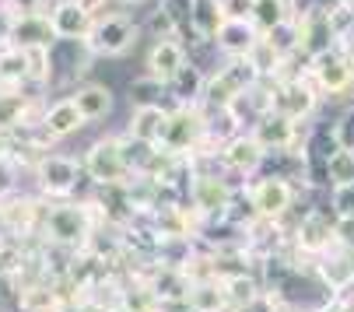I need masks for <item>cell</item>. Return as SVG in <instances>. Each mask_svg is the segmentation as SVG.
<instances>
[{"label":"cell","instance_id":"2e32d148","mask_svg":"<svg viewBox=\"0 0 354 312\" xmlns=\"http://www.w3.org/2000/svg\"><path fill=\"white\" fill-rule=\"evenodd\" d=\"M81 127H84V116L77 113V106H74L71 98L53 102V106L46 109V116H42V134H46L49 140H64V137L77 134Z\"/></svg>","mask_w":354,"mask_h":312},{"label":"cell","instance_id":"d6986e66","mask_svg":"<svg viewBox=\"0 0 354 312\" xmlns=\"http://www.w3.org/2000/svg\"><path fill=\"white\" fill-rule=\"evenodd\" d=\"M189 309L193 312H232L228 305V291H225V281H200V284H189V295H186Z\"/></svg>","mask_w":354,"mask_h":312},{"label":"cell","instance_id":"9c48e42d","mask_svg":"<svg viewBox=\"0 0 354 312\" xmlns=\"http://www.w3.org/2000/svg\"><path fill=\"white\" fill-rule=\"evenodd\" d=\"M218 162L225 172H235V176H252V172H260L263 162H267V151L260 147V140L252 137L249 130L242 134H232L225 144H221V154H218Z\"/></svg>","mask_w":354,"mask_h":312},{"label":"cell","instance_id":"ffe728a7","mask_svg":"<svg viewBox=\"0 0 354 312\" xmlns=\"http://www.w3.org/2000/svg\"><path fill=\"white\" fill-rule=\"evenodd\" d=\"M295 18V8L291 0H257V15H252V25H257L263 35L274 32L277 25L291 21Z\"/></svg>","mask_w":354,"mask_h":312},{"label":"cell","instance_id":"52a82bcc","mask_svg":"<svg viewBox=\"0 0 354 312\" xmlns=\"http://www.w3.org/2000/svg\"><path fill=\"white\" fill-rule=\"evenodd\" d=\"M249 134L260 140V147H263L267 154L295 151L301 140H306V130H301V123H295V120H288V116H281V113H274V109L252 123Z\"/></svg>","mask_w":354,"mask_h":312},{"label":"cell","instance_id":"277c9868","mask_svg":"<svg viewBox=\"0 0 354 312\" xmlns=\"http://www.w3.org/2000/svg\"><path fill=\"white\" fill-rule=\"evenodd\" d=\"M32 172H35V183H39V193H42V196H49V200H67V196L77 190V183H81V176H84V165L74 158V154L49 151V154H42V158L32 165Z\"/></svg>","mask_w":354,"mask_h":312},{"label":"cell","instance_id":"484cf974","mask_svg":"<svg viewBox=\"0 0 354 312\" xmlns=\"http://www.w3.org/2000/svg\"><path fill=\"white\" fill-rule=\"evenodd\" d=\"M333 130H337V140H340V147H347V151H354V102L340 113V120L333 123Z\"/></svg>","mask_w":354,"mask_h":312},{"label":"cell","instance_id":"4fadbf2b","mask_svg":"<svg viewBox=\"0 0 354 312\" xmlns=\"http://www.w3.org/2000/svg\"><path fill=\"white\" fill-rule=\"evenodd\" d=\"M260 39H263V32L252 21H225L218 39H214V46L221 49L228 60H249L252 49L260 46Z\"/></svg>","mask_w":354,"mask_h":312},{"label":"cell","instance_id":"30bf717a","mask_svg":"<svg viewBox=\"0 0 354 312\" xmlns=\"http://www.w3.org/2000/svg\"><path fill=\"white\" fill-rule=\"evenodd\" d=\"M169 116H172V109H165L162 102L158 106H133L130 123H127V140L137 147H162Z\"/></svg>","mask_w":354,"mask_h":312},{"label":"cell","instance_id":"7402d4cb","mask_svg":"<svg viewBox=\"0 0 354 312\" xmlns=\"http://www.w3.org/2000/svg\"><path fill=\"white\" fill-rule=\"evenodd\" d=\"M25 60H28V84H46L53 77V46L25 49Z\"/></svg>","mask_w":354,"mask_h":312},{"label":"cell","instance_id":"44dd1931","mask_svg":"<svg viewBox=\"0 0 354 312\" xmlns=\"http://www.w3.org/2000/svg\"><path fill=\"white\" fill-rule=\"evenodd\" d=\"M351 183H354V151L340 147L326 162V186L337 190V186H351Z\"/></svg>","mask_w":354,"mask_h":312},{"label":"cell","instance_id":"cb8c5ba5","mask_svg":"<svg viewBox=\"0 0 354 312\" xmlns=\"http://www.w3.org/2000/svg\"><path fill=\"white\" fill-rule=\"evenodd\" d=\"M330 211L337 218H354V183L330 190Z\"/></svg>","mask_w":354,"mask_h":312},{"label":"cell","instance_id":"8992f818","mask_svg":"<svg viewBox=\"0 0 354 312\" xmlns=\"http://www.w3.org/2000/svg\"><path fill=\"white\" fill-rule=\"evenodd\" d=\"M309 77H313V84L319 88L323 98H344V95L354 91V71H351V64H347V57H344L340 46L313 60Z\"/></svg>","mask_w":354,"mask_h":312},{"label":"cell","instance_id":"603a6c76","mask_svg":"<svg viewBox=\"0 0 354 312\" xmlns=\"http://www.w3.org/2000/svg\"><path fill=\"white\" fill-rule=\"evenodd\" d=\"M57 0H0V8H4L11 18H21V15H49Z\"/></svg>","mask_w":354,"mask_h":312},{"label":"cell","instance_id":"f1b7e54d","mask_svg":"<svg viewBox=\"0 0 354 312\" xmlns=\"http://www.w3.org/2000/svg\"><path fill=\"white\" fill-rule=\"evenodd\" d=\"M337 8H347V11H354V0H337Z\"/></svg>","mask_w":354,"mask_h":312},{"label":"cell","instance_id":"e0dca14e","mask_svg":"<svg viewBox=\"0 0 354 312\" xmlns=\"http://www.w3.org/2000/svg\"><path fill=\"white\" fill-rule=\"evenodd\" d=\"M225 11H221V0H193V11H189V32L200 42H214L221 25H225Z\"/></svg>","mask_w":354,"mask_h":312},{"label":"cell","instance_id":"ba28073f","mask_svg":"<svg viewBox=\"0 0 354 312\" xmlns=\"http://www.w3.org/2000/svg\"><path fill=\"white\" fill-rule=\"evenodd\" d=\"M319 88L313 84V77H301V81H288V84H274V113L295 120V123H306L316 109H319Z\"/></svg>","mask_w":354,"mask_h":312},{"label":"cell","instance_id":"5bb4252c","mask_svg":"<svg viewBox=\"0 0 354 312\" xmlns=\"http://www.w3.org/2000/svg\"><path fill=\"white\" fill-rule=\"evenodd\" d=\"M8 46H18V49L57 46V32H53V25H49V15H21V18H11Z\"/></svg>","mask_w":354,"mask_h":312},{"label":"cell","instance_id":"7c38bea8","mask_svg":"<svg viewBox=\"0 0 354 312\" xmlns=\"http://www.w3.org/2000/svg\"><path fill=\"white\" fill-rule=\"evenodd\" d=\"M49 25L57 32V42H77L81 46L88 39L95 18L77 8V0H57V4L49 8Z\"/></svg>","mask_w":354,"mask_h":312},{"label":"cell","instance_id":"7a4b0ae2","mask_svg":"<svg viewBox=\"0 0 354 312\" xmlns=\"http://www.w3.org/2000/svg\"><path fill=\"white\" fill-rule=\"evenodd\" d=\"M137 35H140V25L123 15V11H109L102 18H95L88 39L81 42L88 57H123L137 46Z\"/></svg>","mask_w":354,"mask_h":312},{"label":"cell","instance_id":"83f0119b","mask_svg":"<svg viewBox=\"0 0 354 312\" xmlns=\"http://www.w3.org/2000/svg\"><path fill=\"white\" fill-rule=\"evenodd\" d=\"M77 8L88 11L91 18H102V15H109V0H77Z\"/></svg>","mask_w":354,"mask_h":312},{"label":"cell","instance_id":"9a60e30c","mask_svg":"<svg viewBox=\"0 0 354 312\" xmlns=\"http://www.w3.org/2000/svg\"><path fill=\"white\" fill-rule=\"evenodd\" d=\"M67 98L77 106V113L84 116V123H98V120H106L113 113V88H106V84L88 81V84L74 88Z\"/></svg>","mask_w":354,"mask_h":312},{"label":"cell","instance_id":"d4e9b609","mask_svg":"<svg viewBox=\"0 0 354 312\" xmlns=\"http://www.w3.org/2000/svg\"><path fill=\"white\" fill-rule=\"evenodd\" d=\"M221 11H225L228 21H252L257 0H221Z\"/></svg>","mask_w":354,"mask_h":312},{"label":"cell","instance_id":"6da1fadb","mask_svg":"<svg viewBox=\"0 0 354 312\" xmlns=\"http://www.w3.org/2000/svg\"><path fill=\"white\" fill-rule=\"evenodd\" d=\"M84 176L95 183V186H127L137 179L133 172V162H130V140L127 137H102V140H95L88 151H84Z\"/></svg>","mask_w":354,"mask_h":312},{"label":"cell","instance_id":"4316f807","mask_svg":"<svg viewBox=\"0 0 354 312\" xmlns=\"http://www.w3.org/2000/svg\"><path fill=\"white\" fill-rule=\"evenodd\" d=\"M333 239H337V249H354V218H337Z\"/></svg>","mask_w":354,"mask_h":312},{"label":"cell","instance_id":"f546056e","mask_svg":"<svg viewBox=\"0 0 354 312\" xmlns=\"http://www.w3.org/2000/svg\"><path fill=\"white\" fill-rule=\"evenodd\" d=\"M120 4H130L133 8V4H144V0H120Z\"/></svg>","mask_w":354,"mask_h":312},{"label":"cell","instance_id":"3957f363","mask_svg":"<svg viewBox=\"0 0 354 312\" xmlns=\"http://www.w3.org/2000/svg\"><path fill=\"white\" fill-rule=\"evenodd\" d=\"M245 200L249 207L257 211L260 221H274V225H284V218L295 211V200H298V186L284 176H263L257 179L249 190H245Z\"/></svg>","mask_w":354,"mask_h":312},{"label":"cell","instance_id":"ac0fdd59","mask_svg":"<svg viewBox=\"0 0 354 312\" xmlns=\"http://www.w3.org/2000/svg\"><path fill=\"white\" fill-rule=\"evenodd\" d=\"M207 71H200L193 60L179 71V77L169 84V91H172V98H176V106H200L204 102V88H207Z\"/></svg>","mask_w":354,"mask_h":312},{"label":"cell","instance_id":"8fae6325","mask_svg":"<svg viewBox=\"0 0 354 312\" xmlns=\"http://www.w3.org/2000/svg\"><path fill=\"white\" fill-rule=\"evenodd\" d=\"M189 64V57H186V46L179 42V39H158L155 46L147 49V60H144V67H147V77H155L158 84H172L176 77H179V71Z\"/></svg>","mask_w":354,"mask_h":312},{"label":"cell","instance_id":"5b68a950","mask_svg":"<svg viewBox=\"0 0 354 312\" xmlns=\"http://www.w3.org/2000/svg\"><path fill=\"white\" fill-rule=\"evenodd\" d=\"M204 140H207V113L200 106H176L169 116L162 147L176 154V158H193Z\"/></svg>","mask_w":354,"mask_h":312}]
</instances>
